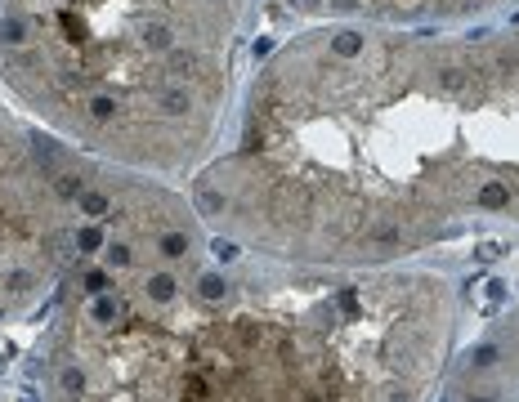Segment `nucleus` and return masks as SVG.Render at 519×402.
Returning a JSON list of instances; mask_svg holds the SVG:
<instances>
[{"instance_id":"obj_1","label":"nucleus","mask_w":519,"mask_h":402,"mask_svg":"<svg viewBox=\"0 0 519 402\" xmlns=\"http://www.w3.org/2000/svg\"><path fill=\"white\" fill-rule=\"evenodd\" d=\"M461 331L439 268L278 260L162 179L81 152L45 402H434Z\"/></svg>"},{"instance_id":"obj_2","label":"nucleus","mask_w":519,"mask_h":402,"mask_svg":"<svg viewBox=\"0 0 519 402\" xmlns=\"http://www.w3.org/2000/svg\"><path fill=\"white\" fill-rule=\"evenodd\" d=\"M242 0H5V81L72 148L171 179L211 148Z\"/></svg>"},{"instance_id":"obj_3","label":"nucleus","mask_w":519,"mask_h":402,"mask_svg":"<svg viewBox=\"0 0 519 402\" xmlns=\"http://www.w3.org/2000/svg\"><path fill=\"white\" fill-rule=\"evenodd\" d=\"M81 148L0 121V309L59 291L77 233Z\"/></svg>"},{"instance_id":"obj_4","label":"nucleus","mask_w":519,"mask_h":402,"mask_svg":"<svg viewBox=\"0 0 519 402\" xmlns=\"http://www.w3.org/2000/svg\"><path fill=\"white\" fill-rule=\"evenodd\" d=\"M479 331L457 349L443 394L448 402H515L519 398V255L502 282L475 309Z\"/></svg>"},{"instance_id":"obj_5","label":"nucleus","mask_w":519,"mask_h":402,"mask_svg":"<svg viewBox=\"0 0 519 402\" xmlns=\"http://www.w3.org/2000/svg\"><path fill=\"white\" fill-rule=\"evenodd\" d=\"M300 9L336 18H372V23H430V18H466L497 9L506 0H291Z\"/></svg>"}]
</instances>
